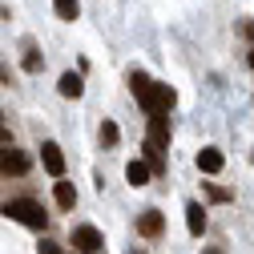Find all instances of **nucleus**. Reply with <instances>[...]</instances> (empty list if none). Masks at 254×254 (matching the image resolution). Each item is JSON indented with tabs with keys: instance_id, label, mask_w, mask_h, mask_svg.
<instances>
[{
	"instance_id": "20",
	"label": "nucleus",
	"mask_w": 254,
	"mask_h": 254,
	"mask_svg": "<svg viewBox=\"0 0 254 254\" xmlns=\"http://www.w3.org/2000/svg\"><path fill=\"white\" fill-rule=\"evenodd\" d=\"M250 65H254V49H250Z\"/></svg>"
},
{
	"instance_id": "14",
	"label": "nucleus",
	"mask_w": 254,
	"mask_h": 254,
	"mask_svg": "<svg viewBox=\"0 0 254 254\" xmlns=\"http://www.w3.org/2000/svg\"><path fill=\"white\" fill-rule=\"evenodd\" d=\"M117 137H121V133H117V125L105 121V125H101V141H105V145H117Z\"/></svg>"
},
{
	"instance_id": "16",
	"label": "nucleus",
	"mask_w": 254,
	"mask_h": 254,
	"mask_svg": "<svg viewBox=\"0 0 254 254\" xmlns=\"http://www.w3.org/2000/svg\"><path fill=\"white\" fill-rule=\"evenodd\" d=\"M41 254H61V246L57 242H41Z\"/></svg>"
},
{
	"instance_id": "7",
	"label": "nucleus",
	"mask_w": 254,
	"mask_h": 254,
	"mask_svg": "<svg viewBox=\"0 0 254 254\" xmlns=\"http://www.w3.org/2000/svg\"><path fill=\"white\" fill-rule=\"evenodd\" d=\"M186 226H190V234H194V238H202V230H206V210H202L198 202L186 206Z\"/></svg>"
},
{
	"instance_id": "19",
	"label": "nucleus",
	"mask_w": 254,
	"mask_h": 254,
	"mask_svg": "<svg viewBox=\"0 0 254 254\" xmlns=\"http://www.w3.org/2000/svg\"><path fill=\"white\" fill-rule=\"evenodd\" d=\"M202 254H222V250H218V246H210V250H202Z\"/></svg>"
},
{
	"instance_id": "11",
	"label": "nucleus",
	"mask_w": 254,
	"mask_h": 254,
	"mask_svg": "<svg viewBox=\"0 0 254 254\" xmlns=\"http://www.w3.org/2000/svg\"><path fill=\"white\" fill-rule=\"evenodd\" d=\"M53 194H57V206H61V210H73V206H77V190H73V182H57Z\"/></svg>"
},
{
	"instance_id": "15",
	"label": "nucleus",
	"mask_w": 254,
	"mask_h": 254,
	"mask_svg": "<svg viewBox=\"0 0 254 254\" xmlns=\"http://www.w3.org/2000/svg\"><path fill=\"white\" fill-rule=\"evenodd\" d=\"M37 69H41V57L28 49V53H24V73H37Z\"/></svg>"
},
{
	"instance_id": "17",
	"label": "nucleus",
	"mask_w": 254,
	"mask_h": 254,
	"mask_svg": "<svg viewBox=\"0 0 254 254\" xmlns=\"http://www.w3.org/2000/svg\"><path fill=\"white\" fill-rule=\"evenodd\" d=\"M0 145H12V141H8V129H4V125H0Z\"/></svg>"
},
{
	"instance_id": "4",
	"label": "nucleus",
	"mask_w": 254,
	"mask_h": 254,
	"mask_svg": "<svg viewBox=\"0 0 254 254\" xmlns=\"http://www.w3.org/2000/svg\"><path fill=\"white\" fill-rule=\"evenodd\" d=\"M73 246H77V254H97L101 250V230L97 226H77L73 230Z\"/></svg>"
},
{
	"instance_id": "9",
	"label": "nucleus",
	"mask_w": 254,
	"mask_h": 254,
	"mask_svg": "<svg viewBox=\"0 0 254 254\" xmlns=\"http://www.w3.org/2000/svg\"><path fill=\"white\" fill-rule=\"evenodd\" d=\"M166 141H170V125H166V117H149V145L166 149Z\"/></svg>"
},
{
	"instance_id": "13",
	"label": "nucleus",
	"mask_w": 254,
	"mask_h": 254,
	"mask_svg": "<svg viewBox=\"0 0 254 254\" xmlns=\"http://www.w3.org/2000/svg\"><path fill=\"white\" fill-rule=\"evenodd\" d=\"M53 8H57L61 20H77V16H81V4H77V0H53Z\"/></svg>"
},
{
	"instance_id": "18",
	"label": "nucleus",
	"mask_w": 254,
	"mask_h": 254,
	"mask_svg": "<svg viewBox=\"0 0 254 254\" xmlns=\"http://www.w3.org/2000/svg\"><path fill=\"white\" fill-rule=\"evenodd\" d=\"M242 33H246V37H250V41H254V20H250V24H246V28H242Z\"/></svg>"
},
{
	"instance_id": "1",
	"label": "nucleus",
	"mask_w": 254,
	"mask_h": 254,
	"mask_svg": "<svg viewBox=\"0 0 254 254\" xmlns=\"http://www.w3.org/2000/svg\"><path fill=\"white\" fill-rule=\"evenodd\" d=\"M129 89H133V97L141 101V109H145L149 117H166V113L174 109V101H178V93H174L170 85H157V81H149L145 73H133V77H129Z\"/></svg>"
},
{
	"instance_id": "2",
	"label": "nucleus",
	"mask_w": 254,
	"mask_h": 254,
	"mask_svg": "<svg viewBox=\"0 0 254 254\" xmlns=\"http://www.w3.org/2000/svg\"><path fill=\"white\" fill-rule=\"evenodd\" d=\"M4 214H8V218H16L20 226H28V230H45V226H49L45 206H41V202H33V198H12V202H4Z\"/></svg>"
},
{
	"instance_id": "6",
	"label": "nucleus",
	"mask_w": 254,
	"mask_h": 254,
	"mask_svg": "<svg viewBox=\"0 0 254 254\" xmlns=\"http://www.w3.org/2000/svg\"><path fill=\"white\" fill-rule=\"evenodd\" d=\"M137 230H141L145 238H157V234H162V230H166V218H162V214H157V210H145V214L137 218Z\"/></svg>"
},
{
	"instance_id": "8",
	"label": "nucleus",
	"mask_w": 254,
	"mask_h": 254,
	"mask_svg": "<svg viewBox=\"0 0 254 254\" xmlns=\"http://www.w3.org/2000/svg\"><path fill=\"white\" fill-rule=\"evenodd\" d=\"M222 166H226L222 149H202V153H198V170H202V174H218Z\"/></svg>"
},
{
	"instance_id": "5",
	"label": "nucleus",
	"mask_w": 254,
	"mask_h": 254,
	"mask_svg": "<svg viewBox=\"0 0 254 254\" xmlns=\"http://www.w3.org/2000/svg\"><path fill=\"white\" fill-rule=\"evenodd\" d=\"M41 162H45V170H49L53 178L65 174V153H61V145H57V141H45V145H41Z\"/></svg>"
},
{
	"instance_id": "12",
	"label": "nucleus",
	"mask_w": 254,
	"mask_h": 254,
	"mask_svg": "<svg viewBox=\"0 0 254 254\" xmlns=\"http://www.w3.org/2000/svg\"><path fill=\"white\" fill-rule=\"evenodd\" d=\"M57 89H61V97H73V101H77L81 93H85V85H81V77H77V73H65Z\"/></svg>"
},
{
	"instance_id": "3",
	"label": "nucleus",
	"mask_w": 254,
	"mask_h": 254,
	"mask_svg": "<svg viewBox=\"0 0 254 254\" xmlns=\"http://www.w3.org/2000/svg\"><path fill=\"white\" fill-rule=\"evenodd\" d=\"M28 170H33V162H28V153H24V149L0 145V174H8V178H24Z\"/></svg>"
},
{
	"instance_id": "10",
	"label": "nucleus",
	"mask_w": 254,
	"mask_h": 254,
	"mask_svg": "<svg viewBox=\"0 0 254 254\" xmlns=\"http://www.w3.org/2000/svg\"><path fill=\"white\" fill-rule=\"evenodd\" d=\"M149 174H153V170H149L145 162H129V166H125V178H129V186H137V190L149 186Z\"/></svg>"
}]
</instances>
